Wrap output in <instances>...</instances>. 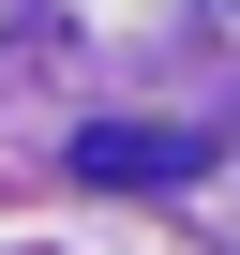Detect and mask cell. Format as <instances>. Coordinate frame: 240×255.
<instances>
[{
	"mask_svg": "<svg viewBox=\"0 0 240 255\" xmlns=\"http://www.w3.org/2000/svg\"><path fill=\"white\" fill-rule=\"evenodd\" d=\"M195 135H75V180H180Z\"/></svg>",
	"mask_w": 240,
	"mask_h": 255,
	"instance_id": "cell-1",
	"label": "cell"
}]
</instances>
